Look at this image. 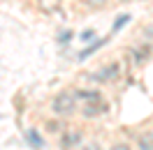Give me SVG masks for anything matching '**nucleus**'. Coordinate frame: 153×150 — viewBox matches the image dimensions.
<instances>
[{"mask_svg":"<svg viewBox=\"0 0 153 150\" xmlns=\"http://www.w3.org/2000/svg\"><path fill=\"white\" fill-rule=\"evenodd\" d=\"M51 111L56 118H70L76 113V97L72 90H63L51 99Z\"/></svg>","mask_w":153,"mask_h":150,"instance_id":"f257e3e1","label":"nucleus"},{"mask_svg":"<svg viewBox=\"0 0 153 150\" xmlns=\"http://www.w3.org/2000/svg\"><path fill=\"white\" fill-rule=\"evenodd\" d=\"M81 143H84V132L76 129V127H65V129L58 134L60 150H76Z\"/></svg>","mask_w":153,"mask_h":150,"instance_id":"f03ea898","label":"nucleus"},{"mask_svg":"<svg viewBox=\"0 0 153 150\" xmlns=\"http://www.w3.org/2000/svg\"><path fill=\"white\" fill-rule=\"evenodd\" d=\"M93 83H114V81H118L121 79V62H107L100 72H93V74L88 76Z\"/></svg>","mask_w":153,"mask_h":150,"instance_id":"7ed1b4c3","label":"nucleus"},{"mask_svg":"<svg viewBox=\"0 0 153 150\" xmlns=\"http://www.w3.org/2000/svg\"><path fill=\"white\" fill-rule=\"evenodd\" d=\"M107 109H109V106L100 99V102H86L84 106H81V111H79V113H81L84 120H93V118H100L102 113H107Z\"/></svg>","mask_w":153,"mask_h":150,"instance_id":"20e7f679","label":"nucleus"},{"mask_svg":"<svg viewBox=\"0 0 153 150\" xmlns=\"http://www.w3.org/2000/svg\"><path fill=\"white\" fill-rule=\"evenodd\" d=\"M107 42H109V37H100V39H93V42H91V44H88V46L84 49V51H79V53H76V60H79V62H84V60H88V58L93 56V53H97L100 49L105 46Z\"/></svg>","mask_w":153,"mask_h":150,"instance_id":"39448f33","label":"nucleus"},{"mask_svg":"<svg viewBox=\"0 0 153 150\" xmlns=\"http://www.w3.org/2000/svg\"><path fill=\"white\" fill-rule=\"evenodd\" d=\"M149 58H151V49H149V46H134V49H130V60H132L134 67H142Z\"/></svg>","mask_w":153,"mask_h":150,"instance_id":"423d86ee","label":"nucleus"},{"mask_svg":"<svg viewBox=\"0 0 153 150\" xmlns=\"http://www.w3.org/2000/svg\"><path fill=\"white\" fill-rule=\"evenodd\" d=\"M74 97L76 99H79V102H100V99H102V95H100V90H91V88H88V90H74Z\"/></svg>","mask_w":153,"mask_h":150,"instance_id":"0eeeda50","label":"nucleus"},{"mask_svg":"<svg viewBox=\"0 0 153 150\" xmlns=\"http://www.w3.org/2000/svg\"><path fill=\"white\" fill-rule=\"evenodd\" d=\"M26 141L30 143V148H35V150H42V148H44V139L39 136V132L35 129V127H30V129L26 132Z\"/></svg>","mask_w":153,"mask_h":150,"instance_id":"6e6552de","label":"nucleus"},{"mask_svg":"<svg viewBox=\"0 0 153 150\" xmlns=\"http://www.w3.org/2000/svg\"><path fill=\"white\" fill-rule=\"evenodd\" d=\"M137 150H153V129H146L137 139Z\"/></svg>","mask_w":153,"mask_h":150,"instance_id":"1a4fd4ad","label":"nucleus"},{"mask_svg":"<svg viewBox=\"0 0 153 150\" xmlns=\"http://www.w3.org/2000/svg\"><path fill=\"white\" fill-rule=\"evenodd\" d=\"M132 21V14H128V12H123V14H118L116 16V21H114V26H111V35H116V32H121V30L128 26Z\"/></svg>","mask_w":153,"mask_h":150,"instance_id":"9d476101","label":"nucleus"},{"mask_svg":"<svg viewBox=\"0 0 153 150\" xmlns=\"http://www.w3.org/2000/svg\"><path fill=\"white\" fill-rule=\"evenodd\" d=\"M47 132L49 134H60V132L65 129V125H63V118H58V120H47Z\"/></svg>","mask_w":153,"mask_h":150,"instance_id":"9b49d317","label":"nucleus"},{"mask_svg":"<svg viewBox=\"0 0 153 150\" xmlns=\"http://www.w3.org/2000/svg\"><path fill=\"white\" fill-rule=\"evenodd\" d=\"M95 37H97V35H95V30H93V28H86L81 35H79V39H81V42H86V44H91Z\"/></svg>","mask_w":153,"mask_h":150,"instance_id":"f8f14e48","label":"nucleus"},{"mask_svg":"<svg viewBox=\"0 0 153 150\" xmlns=\"http://www.w3.org/2000/svg\"><path fill=\"white\" fill-rule=\"evenodd\" d=\"M72 37H74V32H72V30H63V32L58 35V44H63V46H65V44L72 42Z\"/></svg>","mask_w":153,"mask_h":150,"instance_id":"ddd939ff","label":"nucleus"},{"mask_svg":"<svg viewBox=\"0 0 153 150\" xmlns=\"http://www.w3.org/2000/svg\"><path fill=\"white\" fill-rule=\"evenodd\" d=\"M107 2H109V0H88V7H95V10H102V7H107Z\"/></svg>","mask_w":153,"mask_h":150,"instance_id":"4468645a","label":"nucleus"},{"mask_svg":"<svg viewBox=\"0 0 153 150\" xmlns=\"http://www.w3.org/2000/svg\"><path fill=\"white\" fill-rule=\"evenodd\" d=\"M79 150H102V148H100V143H81Z\"/></svg>","mask_w":153,"mask_h":150,"instance_id":"2eb2a0df","label":"nucleus"},{"mask_svg":"<svg viewBox=\"0 0 153 150\" xmlns=\"http://www.w3.org/2000/svg\"><path fill=\"white\" fill-rule=\"evenodd\" d=\"M109 150H132V146L130 143H114Z\"/></svg>","mask_w":153,"mask_h":150,"instance_id":"dca6fc26","label":"nucleus"},{"mask_svg":"<svg viewBox=\"0 0 153 150\" xmlns=\"http://www.w3.org/2000/svg\"><path fill=\"white\" fill-rule=\"evenodd\" d=\"M144 37H146V39H153V23H149V26L144 28Z\"/></svg>","mask_w":153,"mask_h":150,"instance_id":"f3484780","label":"nucleus"},{"mask_svg":"<svg viewBox=\"0 0 153 150\" xmlns=\"http://www.w3.org/2000/svg\"><path fill=\"white\" fill-rule=\"evenodd\" d=\"M121 2H132V0H121Z\"/></svg>","mask_w":153,"mask_h":150,"instance_id":"a211bd4d","label":"nucleus"}]
</instances>
